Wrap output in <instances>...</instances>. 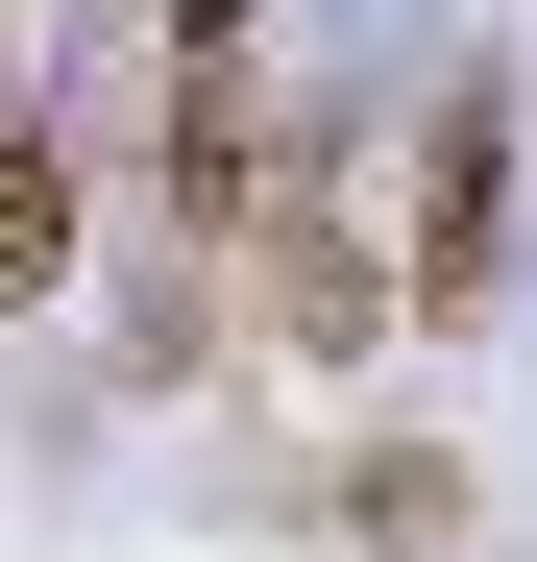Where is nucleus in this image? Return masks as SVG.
I'll return each instance as SVG.
<instances>
[{"label": "nucleus", "mask_w": 537, "mask_h": 562, "mask_svg": "<svg viewBox=\"0 0 537 562\" xmlns=\"http://www.w3.org/2000/svg\"><path fill=\"white\" fill-rule=\"evenodd\" d=\"M391 294L415 318H489L513 294V99H489V74L415 99V245H391Z\"/></svg>", "instance_id": "obj_1"}, {"label": "nucleus", "mask_w": 537, "mask_h": 562, "mask_svg": "<svg viewBox=\"0 0 537 562\" xmlns=\"http://www.w3.org/2000/svg\"><path fill=\"white\" fill-rule=\"evenodd\" d=\"M0 294H73V147L0 123Z\"/></svg>", "instance_id": "obj_2"}]
</instances>
